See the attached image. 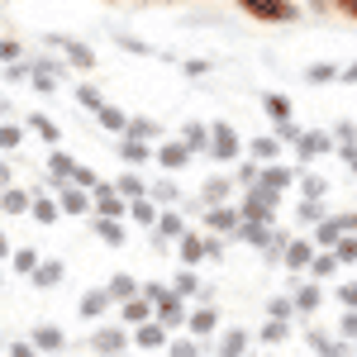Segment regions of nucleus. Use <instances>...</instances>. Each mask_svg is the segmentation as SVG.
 I'll return each instance as SVG.
<instances>
[{
  "mask_svg": "<svg viewBox=\"0 0 357 357\" xmlns=\"http://www.w3.org/2000/svg\"><path fill=\"white\" fill-rule=\"evenodd\" d=\"M234 5L243 10L248 20H257V24H296L301 20L296 0H234Z\"/></svg>",
  "mask_w": 357,
  "mask_h": 357,
  "instance_id": "obj_1",
  "label": "nucleus"
},
{
  "mask_svg": "<svg viewBox=\"0 0 357 357\" xmlns=\"http://www.w3.org/2000/svg\"><path fill=\"white\" fill-rule=\"evenodd\" d=\"M57 43L67 48V57H72L82 72H91V67H96V57H91V48H86V43H67V38H57Z\"/></svg>",
  "mask_w": 357,
  "mask_h": 357,
  "instance_id": "obj_2",
  "label": "nucleus"
},
{
  "mask_svg": "<svg viewBox=\"0 0 357 357\" xmlns=\"http://www.w3.org/2000/svg\"><path fill=\"white\" fill-rule=\"evenodd\" d=\"M267 110H272L276 119H286V114H291V100H286V96H267Z\"/></svg>",
  "mask_w": 357,
  "mask_h": 357,
  "instance_id": "obj_3",
  "label": "nucleus"
},
{
  "mask_svg": "<svg viewBox=\"0 0 357 357\" xmlns=\"http://www.w3.org/2000/svg\"><path fill=\"white\" fill-rule=\"evenodd\" d=\"M333 10H338L343 20H357V0H333Z\"/></svg>",
  "mask_w": 357,
  "mask_h": 357,
  "instance_id": "obj_4",
  "label": "nucleus"
},
{
  "mask_svg": "<svg viewBox=\"0 0 357 357\" xmlns=\"http://www.w3.org/2000/svg\"><path fill=\"white\" fill-rule=\"evenodd\" d=\"M329 77H333V67H329V62H319V67H310V82H329Z\"/></svg>",
  "mask_w": 357,
  "mask_h": 357,
  "instance_id": "obj_5",
  "label": "nucleus"
},
{
  "mask_svg": "<svg viewBox=\"0 0 357 357\" xmlns=\"http://www.w3.org/2000/svg\"><path fill=\"white\" fill-rule=\"evenodd\" d=\"M310 10H333V0H310Z\"/></svg>",
  "mask_w": 357,
  "mask_h": 357,
  "instance_id": "obj_6",
  "label": "nucleus"
},
{
  "mask_svg": "<svg viewBox=\"0 0 357 357\" xmlns=\"http://www.w3.org/2000/svg\"><path fill=\"white\" fill-rule=\"evenodd\" d=\"M158 5H181V0H158Z\"/></svg>",
  "mask_w": 357,
  "mask_h": 357,
  "instance_id": "obj_7",
  "label": "nucleus"
},
{
  "mask_svg": "<svg viewBox=\"0 0 357 357\" xmlns=\"http://www.w3.org/2000/svg\"><path fill=\"white\" fill-rule=\"evenodd\" d=\"M348 82H357V67H353V72H348Z\"/></svg>",
  "mask_w": 357,
  "mask_h": 357,
  "instance_id": "obj_8",
  "label": "nucleus"
},
{
  "mask_svg": "<svg viewBox=\"0 0 357 357\" xmlns=\"http://www.w3.org/2000/svg\"><path fill=\"white\" fill-rule=\"evenodd\" d=\"M110 5H124V0H110Z\"/></svg>",
  "mask_w": 357,
  "mask_h": 357,
  "instance_id": "obj_9",
  "label": "nucleus"
}]
</instances>
